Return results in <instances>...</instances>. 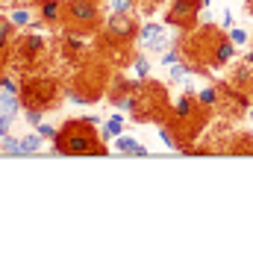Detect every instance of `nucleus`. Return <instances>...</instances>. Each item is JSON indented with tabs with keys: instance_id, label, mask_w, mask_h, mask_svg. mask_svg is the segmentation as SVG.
<instances>
[{
	"instance_id": "nucleus-3",
	"label": "nucleus",
	"mask_w": 253,
	"mask_h": 259,
	"mask_svg": "<svg viewBox=\"0 0 253 259\" xmlns=\"http://www.w3.org/2000/svg\"><path fill=\"white\" fill-rule=\"evenodd\" d=\"M168 118H171L168 89L156 80H139L136 100H133V109H130V121H136V124H165Z\"/></svg>"
},
{
	"instance_id": "nucleus-31",
	"label": "nucleus",
	"mask_w": 253,
	"mask_h": 259,
	"mask_svg": "<svg viewBox=\"0 0 253 259\" xmlns=\"http://www.w3.org/2000/svg\"><path fill=\"white\" fill-rule=\"evenodd\" d=\"M9 133H12V115L0 112V139H3V136H9Z\"/></svg>"
},
{
	"instance_id": "nucleus-39",
	"label": "nucleus",
	"mask_w": 253,
	"mask_h": 259,
	"mask_svg": "<svg viewBox=\"0 0 253 259\" xmlns=\"http://www.w3.org/2000/svg\"><path fill=\"white\" fill-rule=\"evenodd\" d=\"M247 118H250V121H253V103H250V109H247Z\"/></svg>"
},
{
	"instance_id": "nucleus-14",
	"label": "nucleus",
	"mask_w": 253,
	"mask_h": 259,
	"mask_svg": "<svg viewBox=\"0 0 253 259\" xmlns=\"http://www.w3.org/2000/svg\"><path fill=\"white\" fill-rule=\"evenodd\" d=\"M12 45H15V24L9 18H0V59L3 62L12 56Z\"/></svg>"
},
{
	"instance_id": "nucleus-29",
	"label": "nucleus",
	"mask_w": 253,
	"mask_h": 259,
	"mask_svg": "<svg viewBox=\"0 0 253 259\" xmlns=\"http://www.w3.org/2000/svg\"><path fill=\"white\" fill-rule=\"evenodd\" d=\"M227 35L233 38V45H236V48L247 45V30H244V27H230V30H227Z\"/></svg>"
},
{
	"instance_id": "nucleus-18",
	"label": "nucleus",
	"mask_w": 253,
	"mask_h": 259,
	"mask_svg": "<svg viewBox=\"0 0 253 259\" xmlns=\"http://www.w3.org/2000/svg\"><path fill=\"white\" fill-rule=\"evenodd\" d=\"M21 109H24L21 95H12V92H3V89H0V112H6V115H12V118H15Z\"/></svg>"
},
{
	"instance_id": "nucleus-40",
	"label": "nucleus",
	"mask_w": 253,
	"mask_h": 259,
	"mask_svg": "<svg viewBox=\"0 0 253 259\" xmlns=\"http://www.w3.org/2000/svg\"><path fill=\"white\" fill-rule=\"evenodd\" d=\"M209 3H212V0H203V6H209Z\"/></svg>"
},
{
	"instance_id": "nucleus-35",
	"label": "nucleus",
	"mask_w": 253,
	"mask_h": 259,
	"mask_svg": "<svg viewBox=\"0 0 253 259\" xmlns=\"http://www.w3.org/2000/svg\"><path fill=\"white\" fill-rule=\"evenodd\" d=\"M221 27H224V30H230V27H236V24H233V12H230V9H227V12L221 15Z\"/></svg>"
},
{
	"instance_id": "nucleus-4",
	"label": "nucleus",
	"mask_w": 253,
	"mask_h": 259,
	"mask_svg": "<svg viewBox=\"0 0 253 259\" xmlns=\"http://www.w3.org/2000/svg\"><path fill=\"white\" fill-rule=\"evenodd\" d=\"M224 35H227V30L194 27L191 32H186V35L180 38V53H183V59L194 68V74L215 68V53H218V45H221Z\"/></svg>"
},
{
	"instance_id": "nucleus-1",
	"label": "nucleus",
	"mask_w": 253,
	"mask_h": 259,
	"mask_svg": "<svg viewBox=\"0 0 253 259\" xmlns=\"http://www.w3.org/2000/svg\"><path fill=\"white\" fill-rule=\"evenodd\" d=\"M212 115H215V109L200 106L194 92H186V95H180L174 103H171V118H168L165 124H168L171 133L177 136V142H180V147H183V153H186L189 145H194L197 136L209 127Z\"/></svg>"
},
{
	"instance_id": "nucleus-23",
	"label": "nucleus",
	"mask_w": 253,
	"mask_h": 259,
	"mask_svg": "<svg viewBox=\"0 0 253 259\" xmlns=\"http://www.w3.org/2000/svg\"><path fill=\"white\" fill-rule=\"evenodd\" d=\"M21 145H24V156H30V153H38V150H41L45 139H41L38 133H30V136H24V139H21Z\"/></svg>"
},
{
	"instance_id": "nucleus-16",
	"label": "nucleus",
	"mask_w": 253,
	"mask_h": 259,
	"mask_svg": "<svg viewBox=\"0 0 253 259\" xmlns=\"http://www.w3.org/2000/svg\"><path fill=\"white\" fill-rule=\"evenodd\" d=\"M115 150L118 153H133V156H147V147L142 142H136L133 136H124V133L115 139Z\"/></svg>"
},
{
	"instance_id": "nucleus-41",
	"label": "nucleus",
	"mask_w": 253,
	"mask_h": 259,
	"mask_svg": "<svg viewBox=\"0 0 253 259\" xmlns=\"http://www.w3.org/2000/svg\"><path fill=\"white\" fill-rule=\"evenodd\" d=\"M0 150H3V139H0Z\"/></svg>"
},
{
	"instance_id": "nucleus-5",
	"label": "nucleus",
	"mask_w": 253,
	"mask_h": 259,
	"mask_svg": "<svg viewBox=\"0 0 253 259\" xmlns=\"http://www.w3.org/2000/svg\"><path fill=\"white\" fill-rule=\"evenodd\" d=\"M21 103L24 109H38V112H50L59 106V82L53 77H27L21 82Z\"/></svg>"
},
{
	"instance_id": "nucleus-22",
	"label": "nucleus",
	"mask_w": 253,
	"mask_h": 259,
	"mask_svg": "<svg viewBox=\"0 0 253 259\" xmlns=\"http://www.w3.org/2000/svg\"><path fill=\"white\" fill-rule=\"evenodd\" d=\"M130 65H133V77H136V80H147V74H150V62H147L144 50H139Z\"/></svg>"
},
{
	"instance_id": "nucleus-6",
	"label": "nucleus",
	"mask_w": 253,
	"mask_h": 259,
	"mask_svg": "<svg viewBox=\"0 0 253 259\" xmlns=\"http://www.w3.org/2000/svg\"><path fill=\"white\" fill-rule=\"evenodd\" d=\"M62 27L65 32H79V35H95L103 30L100 21V3H74L65 0V15H62Z\"/></svg>"
},
{
	"instance_id": "nucleus-12",
	"label": "nucleus",
	"mask_w": 253,
	"mask_h": 259,
	"mask_svg": "<svg viewBox=\"0 0 253 259\" xmlns=\"http://www.w3.org/2000/svg\"><path fill=\"white\" fill-rule=\"evenodd\" d=\"M136 85L139 80L136 77H126V74H112L109 80V103L121 112H130L133 109V100H136Z\"/></svg>"
},
{
	"instance_id": "nucleus-24",
	"label": "nucleus",
	"mask_w": 253,
	"mask_h": 259,
	"mask_svg": "<svg viewBox=\"0 0 253 259\" xmlns=\"http://www.w3.org/2000/svg\"><path fill=\"white\" fill-rule=\"evenodd\" d=\"M194 74V68H191L186 59H180V62H174L171 65V80L174 82H180V80H186V77H191Z\"/></svg>"
},
{
	"instance_id": "nucleus-26",
	"label": "nucleus",
	"mask_w": 253,
	"mask_h": 259,
	"mask_svg": "<svg viewBox=\"0 0 253 259\" xmlns=\"http://www.w3.org/2000/svg\"><path fill=\"white\" fill-rule=\"evenodd\" d=\"M3 153H12V156H24V145L15 136H3Z\"/></svg>"
},
{
	"instance_id": "nucleus-15",
	"label": "nucleus",
	"mask_w": 253,
	"mask_h": 259,
	"mask_svg": "<svg viewBox=\"0 0 253 259\" xmlns=\"http://www.w3.org/2000/svg\"><path fill=\"white\" fill-rule=\"evenodd\" d=\"M227 153H233V156H253V136L250 133H233Z\"/></svg>"
},
{
	"instance_id": "nucleus-2",
	"label": "nucleus",
	"mask_w": 253,
	"mask_h": 259,
	"mask_svg": "<svg viewBox=\"0 0 253 259\" xmlns=\"http://www.w3.org/2000/svg\"><path fill=\"white\" fill-rule=\"evenodd\" d=\"M100 118H71L65 121V127L56 133L53 139V150L65 153V156H103L109 153V147L103 145V136L97 133Z\"/></svg>"
},
{
	"instance_id": "nucleus-7",
	"label": "nucleus",
	"mask_w": 253,
	"mask_h": 259,
	"mask_svg": "<svg viewBox=\"0 0 253 259\" xmlns=\"http://www.w3.org/2000/svg\"><path fill=\"white\" fill-rule=\"evenodd\" d=\"M250 97L244 95L241 89H236L233 82H218V106H215V115L224 118V121H241L247 118V109H250Z\"/></svg>"
},
{
	"instance_id": "nucleus-32",
	"label": "nucleus",
	"mask_w": 253,
	"mask_h": 259,
	"mask_svg": "<svg viewBox=\"0 0 253 259\" xmlns=\"http://www.w3.org/2000/svg\"><path fill=\"white\" fill-rule=\"evenodd\" d=\"M41 115L45 112H38V109H24V118H27L30 127H38V124H41Z\"/></svg>"
},
{
	"instance_id": "nucleus-13",
	"label": "nucleus",
	"mask_w": 253,
	"mask_h": 259,
	"mask_svg": "<svg viewBox=\"0 0 253 259\" xmlns=\"http://www.w3.org/2000/svg\"><path fill=\"white\" fill-rule=\"evenodd\" d=\"M38 6V18L48 24V27H62V15H65V0H35Z\"/></svg>"
},
{
	"instance_id": "nucleus-19",
	"label": "nucleus",
	"mask_w": 253,
	"mask_h": 259,
	"mask_svg": "<svg viewBox=\"0 0 253 259\" xmlns=\"http://www.w3.org/2000/svg\"><path fill=\"white\" fill-rule=\"evenodd\" d=\"M233 56H236V45H233V38H230V35H224L221 45H218V53H215V68H224Z\"/></svg>"
},
{
	"instance_id": "nucleus-36",
	"label": "nucleus",
	"mask_w": 253,
	"mask_h": 259,
	"mask_svg": "<svg viewBox=\"0 0 253 259\" xmlns=\"http://www.w3.org/2000/svg\"><path fill=\"white\" fill-rule=\"evenodd\" d=\"M244 9H247V15L253 18V0H244Z\"/></svg>"
},
{
	"instance_id": "nucleus-11",
	"label": "nucleus",
	"mask_w": 253,
	"mask_h": 259,
	"mask_svg": "<svg viewBox=\"0 0 253 259\" xmlns=\"http://www.w3.org/2000/svg\"><path fill=\"white\" fill-rule=\"evenodd\" d=\"M103 85H106V74H103V65L95 62V65H86L82 71L77 74V80H74V92H79L82 95V100L86 103H95V100H100V95H103Z\"/></svg>"
},
{
	"instance_id": "nucleus-9",
	"label": "nucleus",
	"mask_w": 253,
	"mask_h": 259,
	"mask_svg": "<svg viewBox=\"0 0 253 259\" xmlns=\"http://www.w3.org/2000/svg\"><path fill=\"white\" fill-rule=\"evenodd\" d=\"M45 53H48L45 38L35 30H30V32H24V35L15 38V45H12V65L15 68H35V65L45 59Z\"/></svg>"
},
{
	"instance_id": "nucleus-42",
	"label": "nucleus",
	"mask_w": 253,
	"mask_h": 259,
	"mask_svg": "<svg viewBox=\"0 0 253 259\" xmlns=\"http://www.w3.org/2000/svg\"><path fill=\"white\" fill-rule=\"evenodd\" d=\"M241 3H244V0H241Z\"/></svg>"
},
{
	"instance_id": "nucleus-25",
	"label": "nucleus",
	"mask_w": 253,
	"mask_h": 259,
	"mask_svg": "<svg viewBox=\"0 0 253 259\" xmlns=\"http://www.w3.org/2000/svg\"><path fill=\"white\" fill-rule=\"evenodd\" d=\"M159 139H162V145L171 147V150H183V147H180V142H177V136L171 133V127H168V124H159Z\"/></svg>"
},
{
	"instance_id": "nucleus-34",
	"label": "nucleus",
	"mask_w": 253,
	"mask_h": 259,
	"mask_svg": "<svg viewBox=\"0 0 253 259\" xmlns=\"http://www.w3.org/2000/svg\"><path fill=\"white\" fill-rule=\"evenodd\" d=\"M212 24H215L212 12H209V9H200V15H197V27H212Z\"/></svg>"
},
{
	"instance_id": "nucleus-27",
	"label": "nucleus",
	"mask_w": 253,
	"mask_h": 259,
	"mask_svg": "<svg viewBox=\"0 0 253 259\" xmlns=\"http://www.w3.org/2000/svg\"><path fill=\"white\" fill-rule=\"evenodd\" d=\"M136 3L139 0H109L112 12H121V15H136Z\"/></svg>"
},
{
	"instance_id": "nucleus-8",
	"label": "nucleus",
	"mask_w": 253,
	"mask_h": 259,
	"mask_svg": "<svg viewBox=\"0 0 253 259\" xmlns=\"http://www.w3.org/2000/svg\"><path fill=\"white\" fill-rule=\"evenodd\" d=\"M142 32V24L136 21V15H121V12H112L103 21V30H100V41L106 45H133Z\"/></svg>"
},
{
	"instance_id": "nucleus-37",
	"label": "nucleus",
	"mask_w": 253,
	"mask_h": 259,
	"mask_svg": "<svg viewBox=\"0 0 253 259\" xmlns=\"http://www.w3.org/2000/svg\"><path fill=\"white\" fill-rule=\"evenodd\" d=\"M244 62H247V65H253V50H247V53H244Z\"/></svg>"
},
{
	"instance_id": "nucleus-28",
	"label": "nucleus",
	"mask_w": 253,
	"mask_h": 259,
	"mask_svg": "<svg viewBox=\"0 0 253 259\" xmlns=\"http://www.w3.org/2000/svg\"><path fill=\"white\" fill-rule=\"evenodd\" d=\"M9 21H12L15 27H30L32 15L27 12V9H12V15H9Z\"/></svg>"
},
{
	"instance_id": "nucleus-10",
	"label": "nucleus",
	"mask_w": 253,
	"mask_h": 259,
	"mask_svg": "<svg viewBox=\"0 0 253 259\" xmlns=\"http://www.w3.org/2000/svg\"><path fill=\"white\" fill-rule=\"evenodd\" d=\"M200 9H206L203 0H171V9L165 12V24L177 27L180 32H191L197 27Z\"/></svg>"
},
{
	"instance_id": "nucleus-30",
	"label": "nucleus",
	"mask_w": 253,
	"mask_h": 259,
	"mask_svg": "<svg viewBox=\"0 0 253 259\" xmlns=\"http://www.w3.org/2000/svg\"><path fill=\"white\" fill-rule=\"evenodd\" d=\"M0 89H3V92H12V95H21V85H18L12 77H6V74L0 77Z\"/></svg>"
},
{
	"instance_id": "nucleus-17",
	"label": "nucleus",
	"mask_w": 253,
	"mask_h": 259,
	"mask_svg": "<svg viewBox=\"0 0 253 259\" xmlns=\"http://www.w3.org/2000/svg\"><path fill=\"white\" fill-rule=\"evenodd\" d=\"M124 127H126V118L124 115H112L109 121L103 124V130H100V136H103V142H115L121 133H124Z\"/></svg>"
},
{
	"instance_id": "nucleus-33",
	"label": "nucleus",
	"mask_w": 253,
	"mask_h": 259,
	"mask_svg": "<svg viewBox=\"0 0 253 259\" xmlns=\"http://www.w3.org/2000/svg\"><path fill=\"white\" fill-rule=\"evenodd\" d=\"M38 136H41V139H50V142H53V139H56V133H59V130L56 127H50V124H38Z\"/></svg>"
},
{
	"instance_id": "nucleus-21",
	"label": "nucleus",
	"mask_w": 253,
	"mask_h": 259,
	"mask_svg": "<svg viewBox=\"0 0 253 259\" xmlns=\"http://www.w3.org/2000/svg\"><path fill=\"white\" fill-rule=\"evenodd\" d=\"M197 103L206 106V109H215V106H218V82H215V85H203V89L197 92Z\"/></svg>"
},
{
	"instance_id": "nucleus-20",
	"label": "nucleus",
	"mask_w": 253,
	"mask_h": 259,
	"mask_svg": "<svg viewBox=\"0 0 253 259\" xmlns=\"http://www.w3.org/2000/svg\"><path fill=\"white\" fill-rule=\"evenodd\" d=\"M159 35H165V27H162L159 21H150V24H142V32H139V41H142L144 48H147L150 41H156Z\"/></svg>"
},
{
	"instance_id": "nucleus-38",
	"label": "nucleus",
	"mask_w": 253,
	"mask_h": 259,
	"mask_svg": "<svg viewBox=\"0 0 253 259\" xmlns=\"http://www.w3.org/2000/svg\"><path fill=\"white\" fill-rule=\"evenodd\" d=\"M74 3H103V0H74Z\"/></svg>"
}]
</instances>
